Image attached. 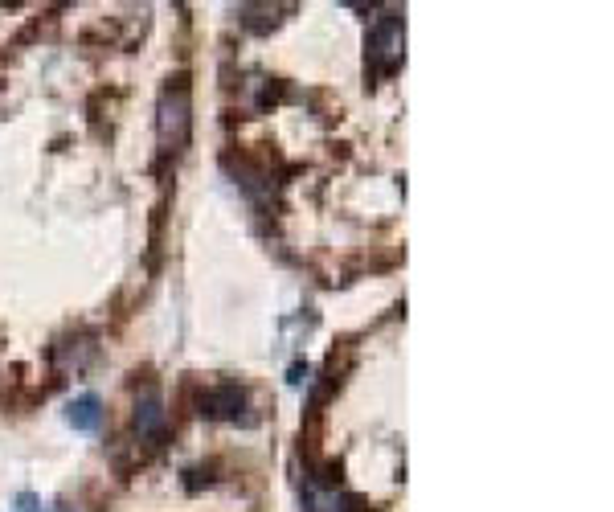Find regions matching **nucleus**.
Wrapping results in <instances>:
<instances>
[{
  "label": "nucleus",
  "instance_id": "20e7f679",
  "mask_svg": "<svg viewBox=\"0 0 614 512\" xmlns=\"http://www.w3.org/2000/svg\"><path fill=\"white\" fill-rule=\"evenodd\" d=\"M242 410H246V390H238V386H217L201 398L205 418H238Z\"/></svg>",
  "mask_w": 614,
  "mask_h": 512
},
{
  "label": "nucleus",
  "instance_id": "f03ea898",
  "mask_svg": "<svg viewBox=\"0 0 614 512\" xmlns=\"http://www.w3.org/2000/svg\"><path fill=\"white\" fill-rule=\"evenodd\" d=\"M402 46H406V29H402V17H381L377 25H373V33H369V58L381 66V70H389V66H398L402 62Z\"/></svg>",
  "mask_w": 614,
  "mask_h": 512
},
{
  "label": "nucleus",
  "instance_id": "423d86ee",
  "mask_svg": "<svg viewBox=\"0 0 614 512\" xmlns=\"http://www.w3.org/2000/svg\"><path fill=\"white\" fill-rule=\"evenodd\" d=\"M50 512H78V508H70V504H54Z\"/></svg>",
  "mask_w": 614,
  "mask_h": 512
},
{
  "label": "nucleus",
  "instance_id": "7ed1b4c3",
  "mask_svg": "<svg viewBox=\"0 0 614 512\" xmlns=\"http://www.w3.org/2000/svg\"><path fill=\"white\" fill-rule=\"evenodd\" d=\"M164 426H168V414H164L160 394L144 390L140 402H136V435L140 439H164Z\"/></svg>",
  "mask_w": 614,
  "mask_h": 512
},
{
  "label": "nucleus",
  "instance_id": "39448f33",
  "mask_svg": "<svg viewBox=\"0 0 614 512\" xmlns=\"http://www.w3.org/2000/svg\"><path fill=\"white\" fill-rule=\"evenodd\" d=\"M66 422L74 426V431H82V435H95L99 426H103V402H99L95 394L74 398L70 410H66Z\"/></svg>",
  "mask_w": 614,
  "mask_h": 512
},
{
  "label": "nucleus",
  "instance_id": "f257e3e1",
  "mask_svg": "<svg viewBox=\"0 0 614 512\" xmlns=\"http://www.w3.org/2000/svg\"><path fill=\"white\" fill-rule=\"evenodd\" d=\"M189 87L185 82H177V87H168L160 95V107H156V127H160V140L181 148L189 140Z\"/></svg>",
  "mask_w": 614,
  "mask_h": 512
}]
</instances>
